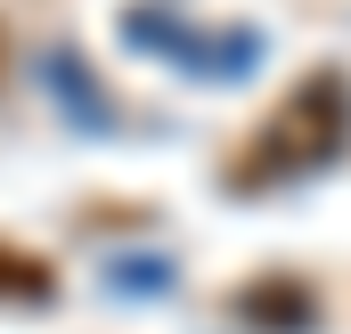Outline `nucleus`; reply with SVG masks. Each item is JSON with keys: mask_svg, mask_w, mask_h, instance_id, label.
<instances>
[{"mask_svg": "<svg viewBox=\"0 0 351 334\" xmlns=\"http://www.w3.org/2000/svg\"><path fill=\"white\" fill-rule=\"evenodd\" d=\"M58 277L41 269V261H25L16 245H0V302H33V294H49Z\"/></svg>", "mask_w": 351, "mask_h": 334, "instance_id": "nucleus-1", "label": "nucleus"}]
</instances>
